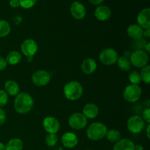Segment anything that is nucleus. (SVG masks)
<instances>
[{"label":"nucleus","mask_w":150,"mask_h":150,"mask_svg":"<svg viewBox=\"0 0 150 150\" xmlns=\"http://www.w3.org/2000/svg\"><path fill=\"white\" fill-rule=\"evenodd\" d=\"M34 105V100L29 94L21 92L14 100V108L18 114H25L32 110Z\"/></svg>","instance_id":"obj_1"},{"label":"nucleus","mask_w":150,"mask_h":150,"mask_svg":"<svg viewBox=\"0 0 150 150\" xmlns=\"http://www.w3.org/2000/svg\"><path fill=\"white\" fill-rule=\"evenodd\" d=\"M64 95L69 100L76 101L80 99L83 95V89L82 85L76 81L67 83L64 87Z\"/></svg>","instance_id":"obj_2"},{"label":"nucleus","mask_w":150,"mask_h":150,"mask_svg":"<svg viewBox=\"0 0 150 150\" xmlns=\"http://www.w3.org/2000/svg\"><path fill=\"white\" fill-rule=\"evenodd\" d=\"M107 130L106 126L103 123L95 122L89 126L86 130V136L89 140L99 141L105 137Z\"/></svg>","instance_id":"obj_3"},{"label":"nucleus","mask_w":150,"mask_h":150,"mask_svg":"<svg viewBox=\"0 0 150 150\" xmlns=\"http://www.w3.org/2000/svg\"><path fill=\"white\" fill-rule=\"evenodd\" d=\"M130 61L131 64L137 68H142L148 65L149 54L144 50H136L130 54Z\"/></svg>","instance_id":"obj_4"},{"label":"nucleus","mask_w":150,"mask_h":150,"mask_svg":"<svg viewBox=\"0 0 150 150\" xmlns=\"http://www.w3.org/2000/svg\"><path fill=\"white\" fill-rule=\"evenodd\" d=\"M142 89L139 85L130 84L126 86L123 92V98L129 103H135L140 99Z\"/></svg>","instance_id":"obj_5"},{"label":"nucleus","mask_w":150,"mask_h":150,"mask_svg":"<svg viewBox=\"0 0 150 150\" xmlns=\"http://www.w3.org/2000/svg\"><path fill=\"white\" fill-rule=\"evenodd\" d=\"M118 58V53L114 48H105L99 55L100 62L105 65H113L117 63Z\"/></svg>","instance_id":"obj_6"},{"label":"nucleus","mask_w":150,"mask_h":150,"mask_svg":"<svg viewBox=\"0 0 150 150\" xmlns=\"http://www.w3.org/2000/svg\"><path fill=\"white\" fill-rule=\"evenodd\" d=\"M68 124L74 130H82L87 125V119L82 113L76 112L70 116L68 120Z\"/></svg>","instance_id":"obj_7"},{"label":"nucleus","mask_w":150,"mask_h":150,"mask_svg":"<svg viewBox=\"0 0 150 150\" xmlns=\"http://www.w3.org/2000/svg\"><path fill=\"white\" fill-rule=\"evenodd\" d=\"M145 127L144 120L140 116H133L130 117L127 122V127L129 131L134 134L141 133Z\"/></svg>","instance_id":"obj_8"},{"label":"nucleus","mask_w":150,"mask_h":150,"mask_svg":"<svg viewBox=\"0 0 150 150\" xmlns=\"http://www.w3.org/2000/svg\"><path fill=\"white\" fill-rule=\"evenodd\" d=\"M51 74L43 70H40L34 73L32 76V81L35 86H44L51 81Z\"/></svg>","instance_id":"obj_9"},{"label":"nucleus","mask_w":150,"mask_h":150,"mask_svg":"<svg viewBox=\"0 0 150 150\" xmlns=\"http://www.w3.org/2000/svg\"><path fill=\"white\" fill-rule=\"evenodd\" d=\"M21 50L23 55L26 57H32L35 55L38 50V43L32 39H26L22 42Z\"/></svg>","instance_id":"obj_10"},{"label":"nucleus","mask_w":150,"mask_h":150,"mask_svg":"<svg viewBox=\"0 0 150 150\" xmlns=\"http://www.w3.org/2000/svg\"><path fill=\"white\" fill-rule=\"evenodd\" d=\"M42 127L48 133L57 134L60 129V123L54 117H47L42 121Z\"/></svg>","instance_id":"obj_11"},{"label":"nucleus","mask_w":150,"mask_h":150,"mask_svg":"<svg viewBox=\"0 0 150 150\" xmlns=\"http://www.w3.org/2000/svg\"><path fill=\"white\" fill-rule=\"evenodd\" d=\"M70 13L76 20H81L86 16V8L80 1H74L70 6Z\"/></svg>","instance_id":"obj_12"},{"label":"nucleus","mask_w":150,"mask_h":150,"mask_svg":"<svg viewBox=\"0 0 150 150\" xmlns=\"http://www.w3.org/2000/svg\"><path fill=\"white\" fill-rule=\"evenodd\" d=\"M61 142L63 146L68 149L74 148L79 143V139L77 136L72 132H66L62 135L61 138Z\"/></svg>","instance_id":"obj_13"},{"label":"nucleus","mask_w":150,"mask_h":150,"mask_svg":"<svg viewBox=\"0 0 150 150\" xmlns=\"http://www.w3.org/2000/svg\"><path fill=\"white\" fill-rule=\"evenodd\" d=\"M137 22L142 29L150 28V9L144 8L141 10L137 16Z\"/></svg>","instance_id":"obj_14"},{"label":"nucleus","mask_w":150,"mask_h":150,"mask_svg":"<svg viewBox=\"0 0 150 150\" xmlns=\"http://www.w3.org/2000/svg\"><path fill=\"white\" fill-rule=\"evenodd\" d=\"M111 9L105 5H100L95 9V16L98 20L100 21H105L111 18Z\"/></svg>","instance_id":"obj_15"},{"label":"nucleus","mask_w":150,"mask_h":150,"mask_svg":"<svg viewBox=\"0 0 150 150\" xmlns=\"http://www.w3.org/2000/svg\"><path fill=\"white\" fill-rule=\"evenodd\" d=\"M82 114L86 117V119H90V120L95 119L99 114V108L96 104L89 103L84 105Z\"/></svg>","instance_id":"obj_16"},{"label":"nucleus","mask_w":150,"mask_h":150,"mask_svg":"<svg viewBox=\"0 0 150 150\" xmlns=\"http://www.w3.org/2000/svg\"><path fill=\"white\" fill-rule=\"evenodd\" d=\"M81 70L86 75H91L95 72L97 69V63L92 58L85 59L81 63Z\"/></svg>","instance_id":"obj_17"},{"label":"nucleus","mask_w":150,"mask_h":150,"mask_svg":"<svg viewBox=\"0 0 150 150\" xmlns=\"http://www.w3.org/2000/svg\"><path fill=\"white\" fill-rule=\"evenodd\" d=\"M127 33L131 39L136 40L142 38L144 33V29H142L138 24H131L127 27Z\"/></svg>","instance_id":"obj_18"},{"label":"nucleus","mask_w":150,"mask_h":150,"mask_svg":"<svg viewBox=\"0 0 150 150\" xmlns=\"http://www.w3.org/2000/svg\"><path fill=\"white\" fill-rule=\"evenodd\" d=\"M4 91L10 96H17L20 93V87L16 81L8 80L4 83Z\"/></svg>","instance_id":"obj_19"},{"label":"nucleus","mask_w":150,"mask_h":150,"mask_svg":"<svg viewBox=\"0 0 150 150\" xmlns=\"http://www.w3.org/2000/svg\"><path fill=\"white\" fill-rule=\"evenodd\" d=\"M113 150H135V144L129 139H120L115 143Z\"/></svg>","instance_id":"obj_20"},{"label":"nucleus","mask_w":150,"mask_h":150,"mask_svg":"<svg viewBox=\"0 0 150 150\" xmlns=\"http://www.w3.org/2000/svg\"><path fill=\"white\" fill-rule=\"evenodd\" d=\"M23 144L21 139L15 138L12 139L5 145V150H22Z\"/></svg>","instance_id":"obj_21"},{"label":"nucleus","mask_w":150,"mask_h":150,"mask_svg":"<svg viewBox=\"0 0 150 150\" xmlns=\"http://www.w3.org/2000/svg\"><path fill=\"white\" fill-rule=\"evenodd\" d=\"M5 59L7 64H10V65H16L21 60V54L18 51H12L7 54Z\"/></svg>","instance_id":"obj_22"},{"label":"nucleus","mask_w":150,"mask_h":150,"mask_svg":"<svg viewBox=\"0 0 150 150\" xmlns=\"http://www.w3.org/2000/svg\"><path fill=\"white\" fill-rule=\"evenodd\" d=\"M117 62V64H118V67L122 71H128L131 68L132 64L130 61V59L128 57H125V56L119 57Z\"/></svg>","instance_id":"obj_23"},{"label":"nucleus","mask_w":150,"mask_h":150,"mask_svg":"<svg viewBox=\"0 0 150 150\" xmlns=\"http://www.w3.org/2000/svg\"><path fill=\"white\" fill-rule=\"evenodd\" d=\"M107 139L111 143H117V142L121 139V134L120 132L114 129H111V130H107L106 134H105Z\"/></svg>","instance_id":"obj_24"},{"label":"nucleus","mask_w":150,"mask_h":150,"mask_svg":"<svg viewBox=\"0 0 150 150\" xmlns=\"http://www.w3.org/2000/svg\"><path fill=\"white\" fill-rule=\"evenodd\" d=\"M11 31L10 25L7 21L0 20V38H4L10 34Z\"/></svg>","instance_id":"obj_25"},{"label":"nucleus","mask_w":150,"mask_h":150,"mask_svg":"<svg viewBox=\"0 0 150 150\" xmlns=\"http://www.w3.org/2000/svg\"><path fill=\"white\" fill-rule=\"evenodd\" d=\"M142 81H143L144 83L149 84L150 83V67L149 65H146L145 67H142L140 73Z\"/></svg>","instance_id":"obj_26"},{"label":"nucleus","mask_w":150,"mask_h":150,"mask_svg":"<svg viewBox=\"0 0 150 150\" xmlns=\"http://www.w3.org/2000/svg\"><path fill=\"white\" fill-rule=\"evenodd\" d=\"M128 79L131 84L139 85L142 82V78H141L140 73H139V72L136 71V70H133V72L130 73Z\"/></svg>","instance_id":"obj_27"},{"label":"nucleus","mask_w":150,"mask_h":150,"mask_svg":"<svg viewBox=\"0 0 150 150\" xmlns=\"http://www.w3.org/2000/svg\"><path fill=\"white\" fill-rule=\"evenodd\" d=\"M45 143L50 147H54L58 143V136H57V134L48 133L45 136Z\"/></svg>","instance_id":"obj_28"},{"label":"nucleus","mask_w":150,"mask_h":150,"mask_svg":"<svg viewBox=\"0 0 150 150\" xmlns=\"http://www.w3.org/2000/svg\"><path fill=\"white\" fill-rule=\"evenodd\" d=\"M37 0H19L20 6L23 9H30L36 4Z\"/></svg>","instance_id":"obj_29"},{"label":"nucleus","mask_w":150,"mask_h":150,"mask_svg":"<svg viewBox=\"0 0 150 150\" xmlns=\"http://www.w3.org/2000/svg\"><path fill=\"white\" fill-rule=\"evenodd\" d=\"M8 102V95L3 89H0V108L7 105Z\"/></svg>","instance_id":"obj_30"},{"label":"nucleus","mask_w":150,"mask_h":150,"mask_svg":"<svg viewBox=\"0 0 150 150\" xmlns=\"http://www.w3.org/2000/svg\"><path fill=\"white\" fill-rule=\"evenodd\" d=\"M142 119L144 120V121L146 122L147 123L150 122V108H147L143 111V114H142Z\"/></svg>","instance_id":"obj_31"},{"label":"nucleus","mask_w":150,"mask_h":150,"mask_svg":"<svg viewBox=\"0 0 150 150\" xmlns=\"http://www.w3.org/2000/svg\"><path fill=\"white\" fill-rule=\"evenodd\" d=\"M7 66V62L6 61V59L3 57L0 56V71L5 70Z\"/></svg>","instance_id":"obj_32"},{"label":"nucleus","mask_w":150,"mask_h":150,"mask_svg":"<svg viewBox=\"0 0 150 150\" xmlns=\"http://www.w3.org/2000/svg\"><path fill=\"white\" fill-rule=\"evenodd\" d=\"M6 120V113L4 112V110L0 108V126L2 125Z\"/></svg>","instance_id":"obj_33"},{"label":"nucleus","mask_w":150,"mask_h":150,"mask_svg":"<svg viewBox=\"0 0 150 150\" xmlns=\"http://www.w3.org/2000/svg\"><path fill=\"white\" fill-rule=\"evenodd\" d=\"M10 6L13 8H17V7H20V3H19V0H10Z\"/></svg>","instance_id":"obj_34"},{"label":"nucleus","mask_w":150,"mask_h":150,"mask_svg":"<svg viewBox=\"0 0 150 150\" xmlns=\"http://www.w3.org/2000/svg\"><path fill=\"white\" fill-rule=\"evenodd\" d=\"M89 1L91 4H94V5H99L103 2L104 0H89Z\"/></svg>","instance_id":"obj_35"},{"label":"nucleus","mask_w":150,"mask_h":150,"mask_svg":"<svg viewBox=\"0 0 150 150\" xmlns=\"http://www.w3.org/2000/svg\"><path fill=\"white\" fill-rule=\"evenodd\" d=\"M143 36H144L145 38H149L150 37V29H146L144 30Z\"/></svg>","instance_id":"obj_36"},{"label":"nucleus","mask_w":150,"mask_h":150,"mask_svg":"<svg viewBox=\"0 0 150 150\" xmlns=\"http://www.w3.org/2000/svg\"><path fill=\"white\" fill-rule=\"evenodd\" d=\"M144 48V51H146L147 54H149L150 53V43L149 42H146V44H145Z\"/></svg>","instance_id":"obj_37"},{"label":"nucleus","mask_w":150,"mask_h":150,"mask_svg":"<svg viewBox=\"0 0 150 150\" xmlns=\"http://www.w3.org/2000/svg\"><path fill=\"white\" fill-rule=\"evenodd\" d=\"M135 150H144V147L142 145H135Z\"/></svg>","instance_id":"obj_38"},{"label":"nucleus","mask_w":150,"mask_h":150,"mask_svg":"<svg viewBox=\"0 0 150 150\" xmlns=\"http://www.w3.org/2000/svg\"><path fill=\"white\" fill-rule=\"evenodd\" d=\"M149 128H150V125H149L147 127V128H146V136H147V138L149 139Z\"/></svg>","instance_id":"obj_39"},{"label":"nucleus","mask_w":150,"mask_h":150,"mask_svg":"<svg viewBox=\"0 0 150 150\" xmlns=\"http://www.w3.org/2000/svg\"><path fill=\"white\" fill-rule=\"evenodd\" d=\"M0 150H5V145L0 142Z\"/></svg>","instance_id":"obj_40"},{"label":"nucleus","mask_w":150,"mask_h":150,"mask_svg":"<svg viewBox=\"0 0 150 150\" xmlns=\"http://www.w3.org/2000/svg\"><path fill=\"white\" fill-rule=\"evenodd\" d=\"M88 150H89V149H88Z\"/></svg>","instance_id":"obj_41"}]
</instances>
